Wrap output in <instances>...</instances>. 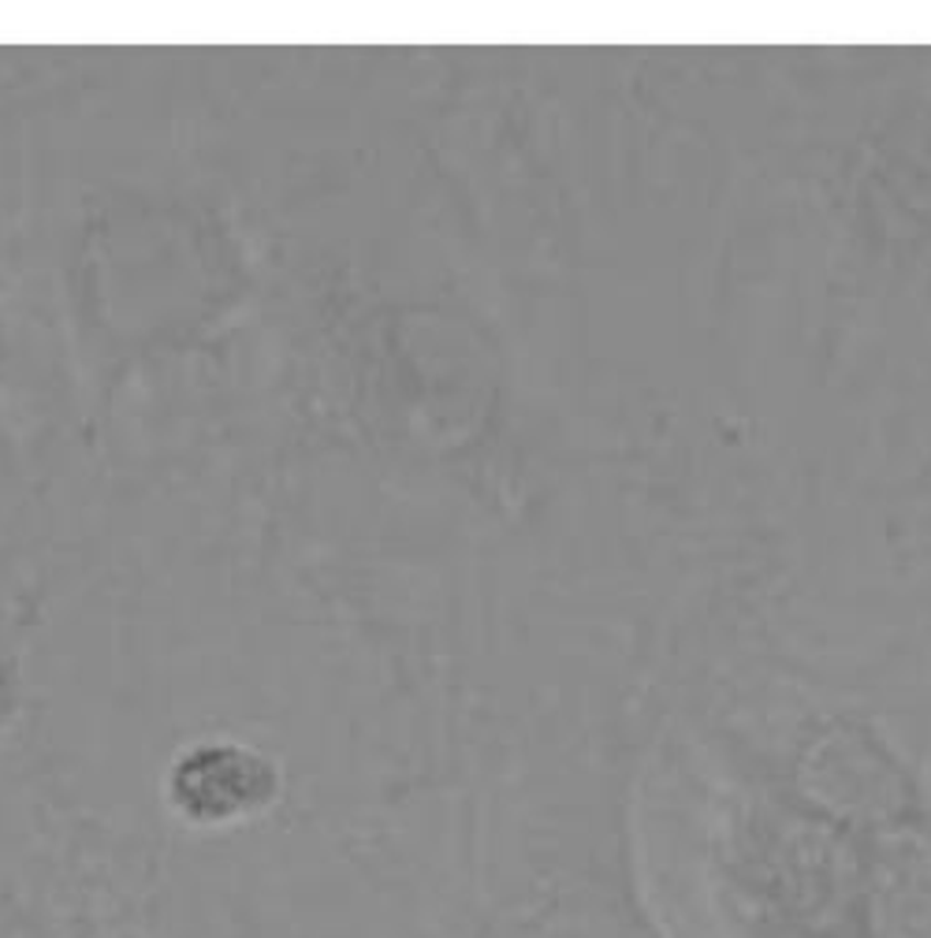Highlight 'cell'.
I'll return each instance as SVG.
<instances>
[{
    "label": "cell",
    "instance_id": "obj_1",
    "mask_svg": "<svg viewBox=\"0 0 931 938\" xmlns=\"http://www.w3.org/2000/svg\"><path fill=\"white\" fill-rule=\"evenodd\" d=\"M172 786L183 794V808L194 816H228L254 805V789L265 786L261 764L239 749H198L183 760Z\"/></svg>",
    "mask_w": 931,
    "mask_h": 938
}]
</instances>
